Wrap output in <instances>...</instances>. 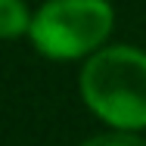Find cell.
<instances>
[{
    "label": "cell",
    "instance_id": "obj_3",
    "mask_svg": "<svg viewBox=\"0 0 146 146\" xmlns=\"http://www.w3.org/2000/svg\"><path fill=\"white\" fill-rule=\"evenodd\" d=\"M31 16L22 0H0V40H16L31 31Z\"/></svg>",
    "mask_w": 146,
    "mask_h": 146
},
{
    "label": "cell",
    "instance_id": "obj_2",
    "mask_svg": "<svg viewBox=\"0 0 146 146\" xmlns=\"http://www.w3.org/2000/svg\"><path fill=\"white\" fill-rule=\"evenodd\" d=\"M115 25L109 0H47L31 19V44L47 59H81L93 53Z\"/></svg>",
    "mask_w": 146,
    "mask_h": 146
},
{
    "label": "cell",
    "instance_id": "obj_4",
    "mask_svg": "<svg viewBox=\"0 0 146 146\" xmlns=\"http://www.w3.org/2000/svg\"><path fill=\"white\" fill-rule=\"evenodd\" d=\"M84 146H146V140H140V137H134L131 131H112V134H100V137H93V140H87Z\"/></svg>",
    "mask_w": 146,
    "mask_h": 146
},
{
    "label": "cell",
    "instance_id": "obj_1",
    "mask_svg": "<svg viewBox=\"0 0 146 146\" xmlns=\"http://www.w3.org/2000/svg\"><path fill=\"white\" fill-rule=\"evenodd\" d=\"M81 96L87 109L118 131L146 127V53L109 47L84 62Z\"/></svg>",
    "mask_w": 146,
    "mask_h": 146
}]
</instances>
